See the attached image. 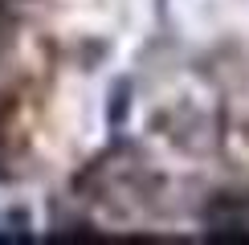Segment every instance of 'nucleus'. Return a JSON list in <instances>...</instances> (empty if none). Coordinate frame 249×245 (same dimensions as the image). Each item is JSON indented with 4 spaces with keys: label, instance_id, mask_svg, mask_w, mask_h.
Returning a JSON list of instances; mask_svg holds the SVG:
<instances>
[]
</instances>
